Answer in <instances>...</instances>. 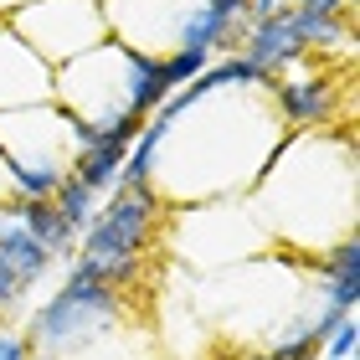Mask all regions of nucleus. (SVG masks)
Listing matches in <instances>:
<instances>
[{
	"instance_id": "obj_11",
	"label": "nucleus",
	"mask_w": 360,
	"mask_h": 360,
	"mask_svg": "<svg viewBox=\"0 0 360 360\" xmlns=\"http://www.w3.org/2000/svg\"><path fill=\"white\" fill-rule=\"evenodd\" d=\"M273 360H319L324 355V335H314L309 319H288L278 335H268V350Z\"/></svg>"
},
{
	"instance_id": "obj_16",
	"label": "nucleus",
	"mask_w": 360,
	"mask_h": 360,
	"mask_svg": "<svg viewBox=\"0 0 360 360\" xmlns=\"http://www.w3.org/2000/svg\"><path fill=\"white\" fill-rule=\"evenodd\" d=\"M283 11H319V15H350V0H288Z\"/></svg>"
},
{
	"instance_id": "obj_20",
	"label": "nucleus",
	"mask_w": 360,
	"mask_h": 360,
	"mask_svg": "<svg viewBox=\"0 0 360 360\" xmlns=\"http://www.w3.org/2000/svg\"><path fill=\"white\" fill-rule=\"evenodd\" d=\"M242 360H273V355H242Z\"/></svg>"
},
{
	"instance_id": "obj_2",
	"label": "nucleus",
	"mask_w": 360,
	"mask_h": 360,
	"mask_svg": "<svg viewBox=\"0 0 360 360\" xmlns=\"http://www.w3.org/2000/svg\"><path fill=\"white\" fill-rule=\"evenodd\" d=\"M119 319H124V293L98 283V278L83 273L77 263H68L62 288L31 314L26 345L37 355H46V360H57V355H72L77 345L98 340L103 330H119Z\"/></svg>"
},
{
	"instance_id": "obj_14",
	"label": "nucleus",
	"mask_w": 360,
	"mask_h": 360,
	"mask_svg": "<svg viewBox=\"0 0 360 360\" xmlns=\"http://www.w3.org/2000/svg\"><path fill=\"white\" fill-rule=\"evenodd\" d=\"M355 340H360V330H355V319L345 314L330 335H324V355H330V360H355Z\"/></svg>"
},
{
	"instance_id": "obj_3",
	"label": "nucleus",
	"mask_w": 360,
	"mask_h": 360,
	"mask_svg": "<svg viewBox=\"0 0 360 360\" xmlns=\"http://www.w3.org/2000/svg\"><path fill=\"white\" fill-rule=\"evenodd\" d=\"M6 26L52 72L68 68L72 57L93 52L98 41H108V26H103L98 0H21V6L6 11Z\"/></svg>"
},
{
	"instance_id": "obj_18",
	"label": "nucleus",
	"mask_w": 360,
	"mask_h": 360,
	"mask_svg": "<svg viewBox=\"0 0 360 360\" xmlns=\"http://www.w3.org/2000/svg\"><path fill=\"white\" fill-rule=\"evenodd\" d=\"M278 11H283V0H248V26L268 21V15H278Z\"/></svg>"
},
{
	"instance_id": "obj_7",
	"label": "nucleus",
	"mask_w": 360,
	"mask_h": 360,
	"mask_svg": "<svg viewBox=\"0 0 360 360\" xmlns=\"http://www.w3.org/2000/svg\"><path fill=\"white\" fill-rule=\"evenodd\" d=\"M237 57H242V62H252V68L263 72V77H283L293 62L304 57V41H299V31H293L288 11H278V15H268V21L248 26V37H242Z\"/></svg>"
},
{
	"instance_id": "obj_19",
	"label": "nucleus",
	"mask_w": 360,
	"mask_h": 360,
	"mask_svg": "<svg viewBox=\"0 0 360 360\" xmlns=\"http://www.w3.org/2000/svg\"><path fill=\"white\" fill-rule=\"evenodd\" d=\"M206 11H217V15H226V21H237V15H248V0H201Z\"/></svg>"
},
{
	"instance_id": "obj_4",
	"label": "nucleus",
	"mask_w": 360,
	"mask_h": 360,
	"mask_svg": "<svg viewBox=\"0 0 360 360\" xmlns=\"http://www.w3.org/2000/svg\"><path fill=\"white\" fill-rule=\"evenodd\" d=\"M98 11H103L113 41L150 57H170L186 37L191 15L201 11V0H98Z\"/></svg>"
},
{
	"instance_id": "obj_22",
	"label": "nucleus",
	"mask_w": 360,
	"mask_h": 360,
	"mask_svg": "<svg viewBox=\"0 0 360 360\" xmlns=\"http://www.w3.org/2000/svg\"><path fill=\"white\" fill-rule=\"evenodd\" d=\"M350 6H355V0H350Z\"/></svg>"
},
{
	"instance_id": "obj_8",
	"label": "nucleus",
	"mask_w": 360,
	"mask_h": 360,
	"mask_svg": "<svg viewBox=\"0 0 360 360\" xmlns=\"http://www.w3.org/2000/svg\"><path fill=\"white\" fill-rule=\"evenodd\" d=\"M0 263H6L21 283L31 288V283H41L46 273H52V252L41 248L37 237L21 226V217L11 211V195L0 201Z\"/></svg>"
},
{
	"instance_id": "obj_12",
	"label": "nucleus",
	"mask_w": 360,
	"mask_h": 360,
	"mask_svg": "<svg viewBox=\"0 0 360 360\" xmlns=\"http://www.w3.org/2000/svg\"><path fill=\"white\" fill-rule=\"evenodd\" d=\"M52 206H57V217L68 221L77 237H83V226L93 221V211H98V195H93L77 175H62V180H57V191H52Z\"/></svg>"
},
{
	"instance_id": "obj_17",
	"label": "nucleus",
	"mask_w": 360,
	"mask_h": 360,
	"mask_svg": "<svg viewBox=\"0 0 360 360\" xmlns=\"http://www.w3.org/2000/svg\"><path fill=\"white\" fill-rule=\"evenodd\" d=\"M31 345H26V335H15V330H0V360H26Z\"/></svg>"
},
{
	"instance_id": "obj_5",
	"label": "nucleus",
	"mask_w": 360,
	"mask_h": 360,
	"mask_svg": "<svg viewBox=\"0 0 360 360\" xmlns=\"http://www.w3.org/2000/svg\"><path fill=\"white\" fill-rule=\"evenodd\" d=\"M268 98H273V113H278L283 124L314 134V129H335V124H340L350 88L340 83L330 68H319V72H304V77H273Z\"/></svg>"
},
{
	"instance_id": "obj_1",
	"label": "nucleus",
	"mask_w": 360,
	"mask_h": 360,
	"mask_svg": "<svg viewBox=\"0 0 360 360\" xmlns=\"http://www.w3.org/2000/svg\"><path fill=\"white\" fill-rule=\"evenodd\" d=\"M165 201H160L155 186H139V191H108V201L93 211V221L83 226L77 237V257L72 263L93 273L98 283L129 293L139 283V268H144V252L155 242V221Z\"/></svg>"
},
{
	"instance_id": "obj_15",
	"label": "nucleus",
	"mask_w": 360,
	"mask_h": 360,
	"mask_svg": "<svg viewBox=\"0 0 360 360\" xmlns=\"http://www.w3.org/2000/svg\"><path fill=\"white\" fill-rule=\"evenodd\" d=\"M21 304H26V283H21L6 263H0V319H11Z\"/></svg>"
},
{
	"instance_id": "obj_9",
	"label": "nucleus",
	"mask_w": 360,
	"mask_h": 360,
	"mask_svg": "<svg viewBox=\"0 0 360 360\" xmlns=\"http://www.w3.org/2000/svg\"><path fill=\"white\" fill-rule=\"evenodd\" d=\"M129 144H134L129 134H98L88 150L72 155V170L68 175H77L93 195H108L113 180H119V170H124V160H129Z\"/></svg>"
},
{
	"instance_id": "obj_13",
	"label": "nucleus",
	"mask_w": 360,
	"mask_h": 360,
	"mask_svg": "<svg viewBox=\"0 0 360 360\" xmlns=\"http://www.w3.org/2000/svg\"><path fill=\"white\" fill-rule=\"evenodd\" d=\"M160 62H165V83L170 88H186L191 77H201L211 68V52H201V46H175V52L160 57Z\"/></svg>"
},
{
	"instance_id": "obj_10",
	"label": "nucleus",
	"mask_w": 360,
	"mask_h": 360,
	"mask_svg": "<svg viewBox=\"0 0 360 360\" xmlns=\"http://www.w3.org/2000/svg\"><path fill=\"white\" fill-rule=\"evenodd\" d=\"M11 211L21 217L26 232L37 237L46 252H52V263H72V257H77V232L57 217L52 201H26V195H11Z\"/></svg>"
},
{
	"instance_id": "obj_21",
	"label": "nucleus",
	"mask_w": 360,
	"mask_h": 360,
	"mask_svg": "<svg viewBox=\"0 0 360 360\" xmlns=\"http://www.w3.org/2000/svg\"><path fill=\"white\" fill-rule=\"evenodd\" d=\"M11 6H21V0H6V11H11Z\"/></svg>"
},
{
	"instance_id": "obj_6",
	"label": "nucleus",
	"mask_w": 360,
	"mask_h": 360,
	"mask_svg": "<svg viewBox=\"0 0 360 360\" xmlns=\"http://www.w3.org/2000/svg\"><path fill=\"white\" fill-rule=\"evenodd\" d=\"M52 103V68L15 37L0 15V113Z\"/></svg>"
}]
</instances>
